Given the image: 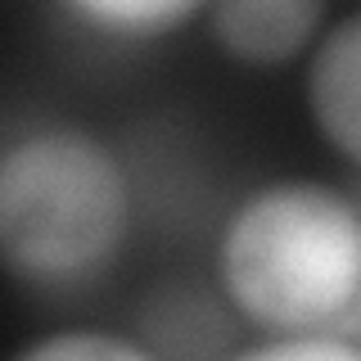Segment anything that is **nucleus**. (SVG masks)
I'll return each mask as SVG.
<instances>
[{
    "label": "nucleus",
    "mask_w": 361,
    "mask_h": 361,
    "mask_svg": "<svg viewBox=\"0 0 361 361\" xmlns=\"http://www.w3.org/2000/svg\"><path fill=\"white\" fill-rule=\"evenodd\" d=\"M131 172L104 135L50 122L0 158V257L32 289H77L118 262L131 235Z\"/></svg>",
    "instance_id": "2"
},
{
    "label": "nucleus",
    "mask_w": 361,
    "mask_h": 361,
    "mask_svg": "<svg viewBox=\"0 0 361 361\" xmlns=\"http://www.w3.org/2000/svg\"><path fill=\"white\" fill-rule=\"evenodd\" d=\"M302 109L316 135L361 172V9L321 32L302 73Z\"/></svg>",
    "instance_id": "4"
},
{
    "label": "nucleus",
    "mask_w": 361,
    "mask_h": 361,
    "mask_svg": "<svg viewBox=\"0 0 361 361\" xmlns=\"http://www.w3.org/2000/svg\"><path fill=\"white\" fill-rule=\"evenodd\" d=\"M217 285L244 325L361 343V203L307 176L248 190L217 235Z\"/></svg>",
    "instance_id": "1"
},
{
    "label": "nucleus",
    "mask_w": 361,
    "mask_h": 361,
    "mask_svg": "<svg viewBox=\"0 0 361 361\" xmlns=\"http://www.w3.org/2000/svg\"><path fill=\"white\" fill-rule=\"evenodd\" d=\"M244 361H361V343L338 330H280L240 348Z\"/></svg>",
    "instance_id": "7"
},
{
    "label": "nucleus",
    "mask_w": 361,
    "mask_h": 361,
    "mask_svg": "<svg viewBox=\"0 0 361 361\" xmlns=\"http://www.w3.org/2000/svg\"><path fill=\"white\" fill-rule=\"evenodd\" d=\"M330 0H208L212 45L240 68H285L325 32Z\"/></svg>",
    "instance_id": "3"
},
{
    "label": "nucleus",
    "mask_w": 361,
    "mask_h": 361,
    "mask_svg": "<svg viewBox=\"0 0 361 361\" xmlns=\"http://www.w3.org/2000/svg\"><path fill=\"white\" fill-rule=\"evenodd\" d=\"M73 27L104 41H158L208 9V0H54Z\"/></svg>",
    "instance_id": "5"
},
{
    "label": "nucleus",
    "mask_w": 361,
    "mask_h": 361,
    "mask_svg": "<svg viewBox=\"0 0 361 361\" xmlns=\"http://www.w3.org/2000/svg\"><path fill=\"white\" fill-rule=\"evenodd\" d=\"M14 357L18 361H149L154 348L109 330H54L45 338L23 343Z\"/></svg>",
    "instance_id": "6"
}]
</instances>
